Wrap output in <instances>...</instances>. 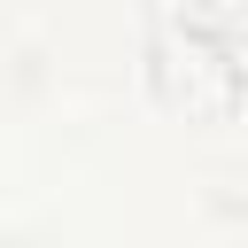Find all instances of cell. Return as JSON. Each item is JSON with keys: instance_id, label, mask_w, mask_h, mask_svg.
<instances>
[{"instance_id": "obj_1", "label": "cell", "mask_w": 248, "mask_h": 248, "mask_svg": "<svg viewBox=\"0 0 248 248\" xmlns=\"http://www.w3.org/2000/svg\"><path fill=\"white\" fill-rule=\"evenodd\" d=\"M147 93H155L163 116L202 124V132L240 116V39L209 0L155 16V31H147Z\"/></svg>"}, {"instance_id": "obj_2", "label": "cell", "mask_w": 248, "mask_h": 248, "mask_svg": "<svg viewBox=\"0 0 248 248\" xmlns=\"http://www.w3.org/2000/svg\"><path fill=\"white\" fill-rule=\"evenodd\" d=\"M124 8H140V16H170V8H194V0H124Z\"/></svg>"}]
</instances>
